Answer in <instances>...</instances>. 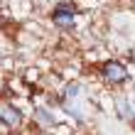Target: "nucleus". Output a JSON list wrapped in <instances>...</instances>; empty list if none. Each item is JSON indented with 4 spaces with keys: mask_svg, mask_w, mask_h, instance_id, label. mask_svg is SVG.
<instances>
[{
    "mask_svg": "<svg viewBox=\"0 0 135 135\" xmlns=\"http://www.w3.org/2000/svg\"><path fill=\"white\" fill-rule=\"evenodd\" d=\"M103 76H106L110 84H123L125 76H128V71H125L123 64H118V61H108V64L103 66Z\"/></svg>",
    "mask_w": 135,
    "mask_h": 135,
    "instance_id": "1",
    "label": "nucleus"
},
{
    "mask_svg": "<svg viewBox=\"0 0 135 135\" xmlns=\"http://www.w3.org/2000/svg\"><path fill=\"white\" fill-rule=\"evenodd\" d=\"M54 22H57L59 27H69L71 22H74V5H66V3H61L54 7Z\"/></svg>",
    "mask_w": 135,
    "mask_h": 135,
    "instance_id": "2",
    "label": "nucleus"
},
{
    "mask_svg": "<svg viewBox=\"0 0 135 135\" xmlns=\"http://www.w3.org/2000/svg\"><path fill=\"white\" fill-rule=\"evenodd\" d=\"M3 123L5 125H20V113L10 106H3Z\"/></svg>",
    "mask_w": 135,
    "mask_h": 135,
    "instance_id": "3",
    "label": "nucleus"
},
{
    "mask_svg": "<svg viewBox=\"0 0 135 135\" xmlns=\"http://www.w3.org/2000/svg\"><path fill=\"white\" fill-rule=\"evenodd\" d=\"M118 108H120V115H123V118H133V115H135V113H133V108H130V103L125 106V101H123V98L118 101Z\"/></svg>",
    "mask_w": 135,
    "mask_h": 135,
    "instance_id": "4",
    "label": "nucleus"
},
{
    "mask_svg": "<svg viewBox=\"0 0 135 135\" xmlns=\"http://www.w3.org/2000/svg\"><path fill=\"white\" fill-rule=\"evenodd\" d=\"M39 118H42V120H44V123H52V115H47V113H44V110H39Z\"/></svg>",
    "mask_w": 135,
    "mask_h": 135,
    "instance_id": "5",
    "label": "nucleus"
}]
</instances>
